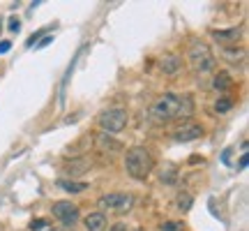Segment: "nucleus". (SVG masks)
I'll use <instances>...</instances> for the list:
<instances>
[{"mask_svg": "<svg viewBox=\"0 0 249 231\" xmlns=\"http://www.w3.org/2000/svg\"><path fill=\"white\" fill-rule=\"evenodd\" d=\"M194 114V102L189 95H176V93H166L161 95L157 102H152L150 116L152 123L157 125H164V123H171V120H180V118H189Z\"/></svg>", "mask_w": 249, "mask_h": 231, "instance_id": "obj_1", "label": "nucleus"}, {"mask_svg": "<svg viewBox=\"0 0 249 231\" xmlns=\"http://www.w3.org/2000/svg\"><path fill=\"white\" fill-rule=\"evenodd\" d=\"M152 155L148 148H143V146H134L129 151L124 153V169L127 173L134 178V180H145V178L150 176L152 171Z\"/></svg>", "mask_w": 249, "mask_h": 231, "instance_id": "obj_2", "label": "nucleus"}, {"mask_svg": "<svg viewBox=\"0 0 249 231\" xmlns=\"http://www.w3.org/2000/svg\"><path fill=\"white\" fill-rule=\"evenodd\" d=\"M187 60L192 65V70L196 74H205L214 67V54L210 51V46L201 42V39H192L189 42V51H187Z\"/></svg>", "mask_w": 249, "mask_h": 231, "instance_id": "obj_3", "label": "nucleus"}, {"mask_svg": "<svg viewBox=\"0 0 249 231\" xmlns=\"http://www.w3.org/2000/svg\"><path fill=\"white\" fill-rule=\"evenodd\" d=\"M132 206H134L132 194H102L97 199V208L108 211V213H116V215L129 213ZM102 211H99V213H102Z\"/></svg>", "mask_w": 249, "mask_h": 231, "instance_id": "obj_4", "label": "nucleus"}, {"mask_svg": "<svg viewBox=\"0 0 249 231\" xmlns=\"http://www.w3.org/2000/svg\"><path fill=\"white\" fill-rule=\"evenodd\" d=\"M127 111L124 109H107V111H102L97 118V123L99 127L104 130V132H111V134H116V132H123L124 127H127Z\"/></svg>", "mask_w": 249, "mask_h": 231, "instance_id": "obj_5", "label": "nucleus"}, {"mask_svg": "<svg viewBox=\"0 0 249 231\" xmlns=\"http://www.w3.org/2000/svg\"><path fill=\"white\" fill-rule=\"evenodd\" d=\"M51 213H53L55 220H60L62 224H67V227H71V224H76V220H79V206L71 204V201H53V206H51Z\"/></svg>", "mask_w": 249, "mask_h": 231, "instance_id": "obj_6", "label": "nucleus"}, {"mask_svg": "<svg viewBox=\"0 0 249 231\" xmlns=\"http://www.w3.org/2000/svg\"><path fill=\"white\" fill-rule=\"evenodd\" d=\"M203 132H205L203 125L187 120L185 125H180L178 130L173 132V139H176V141H182V143H187V141H196V139H201V136H203Z\"/></svg>", "mask_w": 249, "mask_h": 231, "instance_id": "obj_7", "label": "nucleus"}, {"mask_svg": "<svg viewBox=\"0 0 249 231\" xmlns=\"http://www.w3.org/2000/svg\"><path fill=\"white\" fill-rule=\"evenodd\" d=\"M83 224H86V231H107L108 220L104 213H90L86 215Z\"/></svg>", "mask_w": 249, "mask_h": 231, "instance_id": "obj_8", "label": "nucleus"}, {"mask_svg": "<svg viewBox=\"0 0 249 231\" xmlns=\"http://www.w3.org/2000/svg\"><path fill=\"white\" fill-rule=\"evenodd\" d=\"M210 35L222 42V44H238V37H240V28H231V30H210Z\"/></svg>", "mask_w": 249, "mask_h": 231, "instance_id": "obj_9", "label": "nucleus"}, {"mask_svg": "<svg viewBox=\"0 0 249 231\" xmlns=\"http://www.w3.org/2000/svg\"><path fill=\"white\" fill-rule=\"evenodd\" d=\"M160 67H161V72H164V74H176V72L182 67V58H180V56H176V54L164 56V58L160 60Z\"/></svg>", "mask_w": 249, "mask_h": 231, "instance_id": "obj_10", "label": "nucleus"}, {"mask_svg": "<svg viewBox=\"0 0 249 231\" xmlns=\"http://www.w3.org/2000/svg\"><path fill=\"white\" fill-rule=\"evenodd\" d=\"M55 185L60 187V190H65V192H70V194H81L83 190H88V183H79V180H65V178H60Z\"/></svg>", "mask_w": 249, "mask_h": 231, "instance_id": "obj_11", "label": "nucleus"}, {"mask_svg": "<svg viewBox=\"0 0 249 231\" xmlns=\"http://www.w3.org/2000/svg\"><path fill=\"white\" fill-rule=\"evenodd\" d=\"M231 86H233V79H231V74H226V72H219V74L214 77V81H213V88L219 90V93L229 90Z\"/></svg>", "mask_w": 249, "mask_h": 231, "instance_id": "obj_12", "label": "nucleus"}, {"mask_svg": "<svg viewBox=\"0 0 249 231\" xmlns=\"http://www.w3.org/2000/svg\"><path fill=\"white\" fill-rule=\"evenodd\" d=\"M176 206H178L180 211H189V206H192V194H187V192H180L178 199H176Z\"/></svg>", "mask_w": 249, "mask_h": 231, "instance_id": "obj_13", "label": "nucleus"}, {"mask_svg": "<svg viewBox=\"0 0 249 231\" xmlns=\"http://www.w3.org/2000/svg\"><path fill=\"white\" fill-rule=\"evenodd\" d=\"M233 107V102L229 97H222V99H217V104H214V111H217V114H226V111H229V109Z\"/></svg>", "mask_w": 249, "mask_h": 231, "instance_id": "obj_14", "label": "nucleus"}, {"mask_svg": "<svg viewBox=\"0 0 249 231\" xmlns=\"http://www.w3.org/2000/svg\"><path fill=\"white\" fill-rule=\"evenodd\" d=\"M46 227H49V222H46V220H42V217L30 222V231H49Z\"/></svg>", "mask_w": 249, "mask_h": 231, "instance_id": "obj_15", "label": "nucleus"}, {"mask_svg": "<svg viewBox=\"0 0 249 231\" xmlns=\"http://www.w3.org/2000/svg\"><path fill=\"white\" fill-rule=\"evenodd\" d=\"M9 30H12V33H18V30H21V21H18V19L17 17H14V19H9Z\"/></svg>", "mask_w": 249, "mask_h": 231, "instance_id": "obj_16", "label": "nucleus"}, {"mask_svg": "<svg viewBox=\"0 0 249 231\" xmlns=\"http://www.w3.org/2000/svg\"><path fill=\"white\" fill-rule=\"evenodd\" d=\"M51 42H53V37H49V35H46L44 39H42V42H37V44H35V49H44V46H49V44H51Z\"/></svg>", "mask_w": 249, "mask_h": 231, "instance_id": "obj_17", "label": "nucleus"}, {"mask_svg": "<svg viewBox=\"0 0 249 231\" xmlns=\"http://www.w3.org/2000/svg\"><path fill=\"white\" fill-rule=\"evenodd\" d=\"M9 49H12V42H9V39H2V42H0V54H7Z\"/></svg>", "mask_w": 249, "mask_h": 231, "instance_id": "obj_18", "label": "nucleus"}, {"mask_svg": "<svg viewBox=\"0 0 249 231\" xmlns=\"http://www.w3.org/2000/svg\"><path fill=\"white\" fill-rule=\"evenodd\" d=\"M108 231H127V227H124L123 222H118V224H113V227H111Z\"/></svg>", "mask_w": 249, "mask_h": 231, "instance_id": "obj_19", "label": "nucleus"}, {"mask_svg": "<svg viewBox=\"0 0 249 231\" xmlns=\"http://www.w3.org/2000/svg\"><path fill=\"white\" fill-rule=\"evenodd\" d=\"M176 227H178V224L169 222V224H166V227H164V231H178V229H176Z\"/></svg>", "mask_w": 249, "mask_h": 231, "instance_id": "obj_20", "label": "nucleus"}, {"mask_svg": "<svg viewBox=\"0 0 249 231\" xmlns=\"http://www.w3.org/2000/svg\"><path fill=\"white\" fill-rule=\"evenodd\" d=\"M245 167H247V155H242L240 157V169H245Z\"/></svg>", "mask_w": 249, "mask_h": 231, "instance_id": "obj_21", "label": "nucleus"}, {"mask_svg": "<svg viewBox=\"0 0 249 231\" xmlns=\"http://www.w3.org/2000/svg\"><path fill=\"white\" fill-rule=\"evenodd\" d=\"M0 30H2V19H0Z\"/></svg>", "mask_w": 249, "mask_h": 231, "instance_id": "obj_22", "label": "nucleus"}, {"mask_svg": "<svg viewBox=\"0 0 249 231\" xmlns=\"http://www.w3.org/2000/svg\"><path fill=\"white\" fill-rule=\"evenodd\" d=\"M49 231H55V229H49Z\"/></svg>", "mask_w": 249, "mask_h": 231, "instance_id": "obj_23", "label": "nucleus"}]
</instances>
